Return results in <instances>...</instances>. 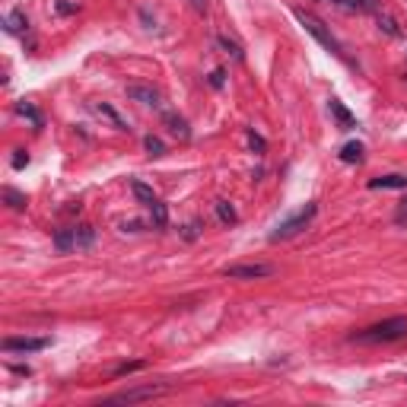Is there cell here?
I'll return each mask as SVG.
<instances>
[{
    "label": "cell",
    "mask_w": 407,
    "mask_h": 407,
    "mask_svg": "<svg viewBox=\"0 0 407 407\" xmlns=\"http://www.w3.org/2000/svg\"><path fill=\"white\" fill-rule=\"evenodd\" d=\"M163 121H165V128H169V134H175L179 140H188V137H191V131H188V121L182 118V114L165 112V114H163Z\"/></svg>",
    "instance_id": "obj_8"
},
{
    "label": "cell",
    "mask_w": 407,
    "mask_h": 407,
    "mask_svg": "<svg viewBox=\"0 0 407 407\" xmlns=\"http://www.w3.org/2000/svg\"><path fill=\"white\" fill-rule=\"evenodd\" d=\"M191 3V10H198V13H207V0H188Z\"/></svg>",
    "instance_id": "obj_30"
},
{
    "label": "cell",
    "mask_w": 407,
    "mask_h": 407,
    "mask_svg": "<svg viewBox=\"0 0 407 407\" xmlns=\"http://www.w3.org/2000/svg\"><path fill=\"white\" fill-rule=\"evenodd\" d=\"M223 274H226L229 280H258V277H271L274 267L271 265H232Z\"/></svg>",
    "instance_id": "obj_6"
},
{
    "label": "cell",
    "mask_w": 407,
    "mask_h": 407,
    "mask_svg": "<svg viewBox=\"0 0 407 407\" xmlns=\"http://www.w3.org/2000/svg\"><path fill=\"white\" fill-rule=\"evenodd\" d=\"M93 112H96V114H99V118H105V121H108V124H112V128H114V131H128V124H124V121H121V118H118V114H114V108H108V105H105V102H93Z\"/></svg>",
    "instance_id": "obj_11"
},
{
    "label": "cell",
    "mask_w": 407,
    "mask_h": 407,
    "mask_svg": "<svg viewBox=\"0 0 407 407\" xmlns=\"http://www.w3.org/2000/svg\"><path fill=\"white\" fill-rule=\"evenodd\" d=\"M143 147H147V153H150V156H163V140H159V137H147V140H143Z\"/></svg>",
    "instance_id": "obj_22"
},
{
    "label": "cell",
    "mask_w": 407,
    "mask_h": 407,
    "mask_svg": "<svg viewBox=\"0 0 407 407\" xmlns=\"http://www.w3.org/2000/svg\"><path fill=\"white\" fill-rule=\"evenodd\" d=\"M169 388L165 385H143V388H128V392L114 394V398H108L112 404H137V401H150V398H159V394H165Z\"/></svg>",
    "instance_id": "obj_4"
},
{
    "label": "cell",
    "mask_w": 407,
    "mask_h": 407,
    "mask_svg": "<svg viewBox=\"0 0 407 407\" xmlns=\"http://www.w3.org/2000/svg\"><path fill=\"white\" fill-rule=\"evenodd\" d=\"M131 191H134V198L140 200L143 207H150V204H156V200H159L156 194H153V188H150V185H143L140 179H134V182H131Z\"/></svg>",
    "instance_id": "obj_12"
},
{
    "label": "cell",
    "mask_w": 407,
    "mask_h": 407,
    "mask_svg": "<svg viewBox=\"0 0 407 407\" xmlns=\"http://www.w3.org/2000/svg\"><path fill=\"white\" fill-rule=\"evenodd\" d=\"M147 210H150V216H153V226H159V229H163L165 223H169V210H165V204H163V200L150 204V207H147Z\"/></svg>",
    "instance_id": "obj_18"
},
{
    "label": "cell",
    "mask_w": 407,
    "mask_h": 407,
    "mask_svg": "<svg viewBox=\"0 0 407 407\" xmlns=\"http://www.w3.org/2000/svg\"><path fill=\"white\" fill-rule=\"evenodd\" d=\"M16 114H22V118H29L36 128H42V114H38L36 105H29V102H16Z\"/></svg>",
    "instance_id": "obj_17"
},
{
    "label": "cell",
    "mask_w": 407,
    "mask_h": 407,
    "mask_svg": "<svg viewBox=\"0 0 407 407\" xmlns=\"http://www.w3.org/2000/svg\"><path fill=\"white\" fill-rule=\"evenodd\" d=\"M394 223H398V226H407V198L401 200L398 210H394Z\"/></svg>",
    "instance_id": "obj_25"
},
{
    "label": "cell",
    "mask_w": 407,
    "mask_h": 407,
    "mask_svg": "<svg viewBox=\"0 0 407 407\" xmlns=\"http://www.w3.org/2000/svg\"><path fill=\"white\" fill-rule=\"evenodd\" d=\"M48 337H7L3 341V350L7 353H36L48 347Z\"/></svg>",
    "instance_id": "obj_5"
},
{
    "label": "cell",
    "mask_w": 407,
    "mask_h": 407,
    "mask_svg": "<svg viewBox=\"0 0 407 407\" xmlns=\"http://www.w3.org/2000/svg\"><path fill=\"white\" fill-rule=\"evenodd\" d=\"M379 29H385L388 36H398V26H394L392 16H382V13H379Z\"/></svg>",
    "instance_id": "obj_24"
},
{
    "label": "cell",
    "mask_w": 407,
    "mask_h": 407,
    "mask_svg": "<svg viewBox=\"0 0 407 407\" xmlns=\"http://www.w3.org/2000/svg\"><path fill=\"white\" fill-rule=\"evenodd\" d=\"M334 7H343V10H360L357 7V0H331Z\"/></svg>",
    "instance_id": "obj_29"
},
{
    "label": "cell",
    "mask_w": 407,
    "mask_h": 407,
    "mask_svg": "<svg viewBox=\"0 0 407 407\" xmlns=\"http://www.w3.org/2000/svg\"><path fill=\"white\" fill-rule=\"evenodd\" d=\"M296 20H299L302 26H306V32H309V36H315V38H318V42H322L325 48L331 51V54L343 57V48H341V42H337L334 36H331L328 29H325V22L318 20V16H315V13H306V10H296Z\"/></svg>",
    "instance_id": "obj_2"
},
{
    "label": "cell",
    "mask_w": 407,
    "mask_h": 407,
    "mask_svg": "<svg viewBox=\"0 0 407 407\" xmlns=\"http://www.w3.org/2000/svg\"><path fill=\"white\" fill-rule=\"evenodd\" d=\"M137 369H143L140 360H137V363H124V366H118V369H114V376H128V372H137Z\"/></svg>",
    "instance_id": "obj_26"
},
{
    "label": "cell",
    "mask_w": 407,
    "mask_h": 407,
    "mask_svg": "<svg viewBox=\"0 0 407 407\" xmlns=\"http://www.w3.org/2000/svg\"><path fill=\"white\" fill-rule=\"evenodd\" d=\"M210 83H214L216 89H220V86H223V71H214V77H210Z\"/></svg>",
    "instance_id": "obj_31"
},
{
    "label": "cell",
    "mask_w": 407,
    "mask_h": 407,
    "mask_svg": "<svg viewBox=\"0 0 407 407\" xmlns=\"http://www.w3.org/2000/svg\"><path fill=\"white\" fill-rule=\"evenodd\" d=\"M3 198H7V204L10 207H16V210L26 207V198H22L20 191H13V188H3Z\"/></svg>",
    "instance_id": "obj_21"
},
{
    "label": "cell",
    "mask_w": 407,
    "mask_h": 407,
    "mask_svg": "<svg viewBox=\"0 0 407 407\" xmlns=\"http://www.w3.org/2000/svg\"><path fill=\"white\" fill-rule=\"evenodd\" d=\"M372 191H392V188H407V175H379V179H369Z\"/></svg>",
    "instance_id": "obj_9"
},
{
    "label": "cell",
    "mask_w": 407,
    "mask_h": 407,
    "mask_svg": "<svg viewBox=\"0 0 407 407\" xmlns=\"http://www.w3.org/2000/svg\"><path fill=\"white\" fill-rule=\"evenodd\" d=\"M341 159L343 163H363V143H343L341 147Z\"/></svg>",
    "instance_id": "obj_14"
},
{
    "label": "cell",
    "mask_w": 407,
    "mask_h": 407,
    "mask_svg": "<svg viewBox=\"0 0 407 407\" xmlns=\"http://www.w3.org/2000/svg\"><path fill=\"white\" fill-rule=\"evenodd\" d=\"M315 204H306V207L299 210V214L293 216V220H286V223H280L277 229H274L271 232V242H280V239H293L296 232H302V229L309 226V223H312V216H315Z\"/></svg>",
    "instance_id": "obj_3"
},
{
    "label": "cell",
    "mask_w": 407,
    "mask_h": 407,
    "mask_svg": "<svg viewBox=\"0 0 407 407\" xmlns=\"http://www.w3.org/2000/svg\"><path fill=\"white\" fill-rule=\"evenodd\" d=\"M214 207H216V216H220L223 223H236V220H239L236 210H232V204H229V200H216Z\"/></svg>",
    "instance_id": "obj_19"
},
{
    "label": "cell",
    "mask_w": 407,
    "mask_h": 407,
    "mask_svg": "<svg viewBox=\"0 0 407 407\" xmlns=\"http://www.w3.org/2000/svg\"><path fill=\"white\" fill-rule=\"evenodd\" d=\"M26 163H29V153H26V150H16V156H13V169H22Z\"/></svg>",
    "instance_id": "obj_28"
},
{
    "label": "cell",
    "mask_w": 407,
    "mask_h": 407,
    "mask_svg": "<svg viewBox=\"0 0 407 407\" xmlns=\"http://www.w3.org/2000/svg\"><path fill=\"white\" fill-rule=\"evenodd\" d=\"M73 232H77V249H89L93 245V239H96L93 226H77Z\"/></svg>",
    "instance_id": "obj_20"
},
{
    "label": "cell",
    "mask_w": 407,
    "mask_h": 407,
    "mask_svg": "<svg viewBox=\"0 0 407 407\" xmlns=\"http://www.w3.org/2000/svg\"><path fill=\"white\" fill-rule=\"evenodd\" d=\"M249 147H251V150H255V153H265V150H267L265 137H261V134H255V131H249Z\"/></svg>",
    "instance_id": "obj_23"
},
{
    "label": "cell",
    "mask_w": 407,
    "mask_h": 407,
    "mask_svg": "<svg viewBox=\"0 0 407 407\" xmlns=\"http://www.w3.org/2000/svg\"><path fill=\"white\" fill-rule=\"evenodd\" d=\"M54 249L57 251L77 249V232H73V229H61V232H54Z\"/></svg>",
    "instance_id": "obj_13"
},
{
    "label": "cell",
    "mask_w": 407,
    "mask_h": 407,
    "mask_svg": "<svg viewBox=\"0 0 407 407\" xmlns=\"http://www.w3.org/2000/svg\"><path fill=\"white\" fill-rule=\"evenodd\" d=\"M3 26H7V32H22V29L29 26V20H26V13L22 10H13V13H7V20H3Z\"/></svg>",
    "instance_id": "obj_15"
},
{
    "label": "cell",
    "mask_w": 407,
    "mask_h": 407,
    "mask_svg": "<svg viewBox=\"0 0 407 407\" xmlns=\"http://www.w3.org/2000/svg\"><path fill=\"white\" fill-rule=\"evenodd\" d=\"M128 96L134 102H140V105H159V102H163L159 89H153V86H147V83H131L128 86Z\"/></svg>",
    "instance_id": "obj_7"
},
{
    "label": "cell",
    "mask_w": 407,
    "mask_h": 407,
    "mask_svg": "<svg viewBox=\"0 0 407 407\" xmlns=\"http://www.w3.org/2000/svg\"><path fill=\"white\" fill-rule=\"evenodd\" d=\"M216 45H220V48L223 51H226V54H232V57H236V61H242V45H239L236 42V38H229V36H216Z\"/></svg>",
    "instance_id": "obj_16"
},
{
    "label": "cell",
    "mask_w": 407,
    "mask_h": 407,
    "mask_svg": "<svg viewBox=\"0 0 407 407\" xmlns=\"http://www.w3.org/2000/svg\"><path fill=\"white\" fill-rule=\"evenodd\" d=\"M401 337H407V318H388V322H379L372 325V328L360 331V334H353V341L357 343H392V341H401Z\"/></svg>",
    "instance_id": "obj_1"
},
{
    "label": "cell",
    "mask_w": 407,
    "mask_h": 407,
    "mask_svg": "<svg viewBox=\"0 0 407 407\" xmlns=\"http://www.w3.org/2000/svg\"><path fill=\"white\" fill-rule=\"evenodd\" d=\"M328 108H331V114L337 118V124H341L343 131L357 128V118H353V114L347 112V108H343V102H341V99H331V102H328Z\"/></svg>",
    "instance_id": "obj_10"
},
{
    "label": "cell",
    "mask_w": 407,
    "mask_h": 407,
    "mask_svg": "<svg viewBox=\"0 0 407 407\" xmlns=\"http://www.w3.org/2000/svg\"><path fill=\"white\" fill-rule=\"evenodd\" d=\"M121 229H124V232H140L143 223H140V220H124V223H121Z\"/></svg>",
    "instance_id": "obj_27"
}]
</instances>
